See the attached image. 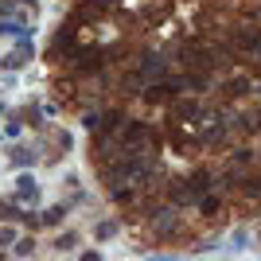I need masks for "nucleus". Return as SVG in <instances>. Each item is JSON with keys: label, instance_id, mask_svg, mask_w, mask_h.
I'll return each mask as SVG.
<instances>
[{"label": "nucleus", "instance_id": "f257e3e1", "mask_svg": "<svg viewBox=\"0 0 261 261\" xmlns=\"http://www.w3.org/2000/svg\"><path fill=\"white\" fill-rule=\"evenodd\" d=\"M16 183H20V199H24V203H28V199H39V187H35L31 175H20Z\"/></svg>", "mask_w": 261, "mask_h": 261}, {"label": "nucleus", "instance_id": "f03ea898", "mask_svg": "<svg viewBox=\"0 0 261 261\" xmlns=\"http://www.w3.org/2000/svg\"><path fill=\"white\" fill-rule=\"evenodd\" d=\"M0 35H28V28H24L20 20H8V24L0 20Z\"/></svg>", "mask_w": 261, "mask_h": 261}, {"label": "nucleus", "instance_id": "7ed1b4c3", "mask_svg": "<svg viewBox=\"0 0 261 261\" xmlns=\"http://www.w3.org/2000/svg\"><path fill=\"white\" fill-rule=\"evenodd\" d=\"M172 226H175L172 211H160V215H156V230H160V234H168V230H172Z\"/></svg>", "mask_w": 261, "mask_h": 261}, {"label": "nucleus", "instance_id": "20e7f679", "mask_svg": "<svg viewBox=\"0 0 261 261\" xmlns=\"http://www.w3.org/2000/svg\"><path fill=\"white\" fill-rule=\"evenodd\" d=\"M16 253H20V257H28V253H35V242H31V238H24V242H16Z\"/></svg>", "mask_w": 261, "mask_h": 261}, {"label": "nucleus", "instance_id": "39448f33", "mask_svg": "<svg viewBox=\"0 0 261 261\" xmlns=\"http://www.w3.org/2000/svg\"><path fill=\"white\" fill-rule=\"evenodd\" d=\"M246 242H249V234H246V230H238V234L230 238V246H234V249H246Z\"/></svg>", "mask_w": 261, "mask_h": 261}, {"label": "nucleus", "instance_id": "423d86ee", "mask_svg": "<svg viewBox=\"0 0 261 261\" xmlns=\"http://www.w3.org/2000/svg\"><path fill=\"white\" fill-rule=\"evenodd\" d=\"M62 215H67V207H51V211H47V215H43V222H58V218H62Z\"/></svg>", "mask_w": 261, "mask_h": 261}, {"label": "nucleus", "instance_id": "0eeeda50", "mask_svg": "<svg viewBox=\"0 0 261 261\" xmlns=\"http://www.w3.org/2000/svg\"><path fill=\"white\" fill-rule=\"evenodd\" d=\"M117 234V222H102V226H98V238H113Z\"/></svg>", "mask_w": 261, "mask_h": 261}, {"label": "nucleus", "instance_id": "6e6552de", "mask_svg": "<svg viewBox=\"0 0 261 261\" xmlns=\"http://www.w3.org/2000/svg\"><path fill=\"white\" fill-rule=\"evenodd\" d=\"M55 246H58V249H62V253H67V249H71V246H74V234H62V238H58Z\"/></svg>", "mask_w": 261, "mask_h": 261}, {"label": "nucleus", "instance_id": "1a4fd4ad", "mask_svg": "<svg viewBox=\"0 0 261 261\" xmlns=\"http://www.w3.org/2000/svg\"><path fill=\"white\" fill-rule=\"evenodd\" d=\"M16 164H24V168L31 164V152H28V148H20V152H16Z\"/></svg>", "mask_w": 261, "mask_h": 261}]
</instances>
